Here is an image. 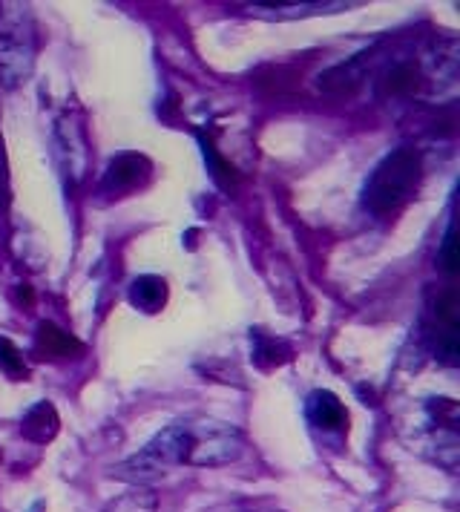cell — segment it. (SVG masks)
I'll use <instances>...</instances> for the list:
<instances>
[{"mask_svg":"<svg viewBox=\"0 0 460 512\" xmlns=\"http://www.w3.org/2000/svg\"><path fill=\"white\" fill-rule=\"evenodd\" d=\"M0 372L6 374V377H12V380H26L29 377L21 349L9 337H0Z\"/></svg>","mask_w":460,"mask_h":512,"instance_id":"obj_15","label":"cell"},{"mask_svg":"<svg viewBox=\"0 0 460 512\" xmlns=\"http://www.w3.org/2000/svg\"><path fill=\"white\" fill-rule=\"evenodd\" d=\"M199 141H202V153H205L207 170H210L213 182L222 187V190H236V185H239V176H236L233 164H230L228 159H222V156L216 153L213 141L205 139V136H199Z\"/></svg>","mask_w":460,"mask_h":512,"instance_id":"obj_14","label":"cell"},{"mask_svg":"<svg viewBox=\"0 0 460 512\" xmlns=\"http://www.w3.org/2000/svg\"><path fill=\"white\" fill-rule=\"evenodd\" d=\"M443 268H446V274H455V271H458V248H455V225H449V233H446V242H443Z\"/></svg>","mask_w":460,"mask_h":512,"instance_id":"obj_16","label":"cell"},{"mask_svg":"<svg viewBox=\"0 0 460 512\" xmlns=\"http://www.w3.org/2000/svg\"><path fill=\"white\" fill-rule=\"evenodd\" d=\"M153 164L147 156L141 153H121L115 156L113 162L107 164V173L101 179V190L104 193H113V196H121V193H130L147 182Z\"/></svg>","mask_w":460,"mask_h":512,"instance_id":"obj_5","label":"cell"},{"mask_svg":"<svg viewBox=\"0 0 460 512\" xmlns=\"http://www.w3.org/2000/svg\"><path fill=\"white\" fill-rule=\"evenodd\" d=\"M167 297H170L167 282L156 277V274H144L130 285V303L144 314H159L161 308L167 305Z\"/></svg>","mask_w":460,"mask_h":512,"instance_id":"obj_11","label":"cell"},{"mask_svg":"<svg viewBox=\"0 0 460 512\" xmlns=\"http://www.w3.org/2000/svg\"><path fill=\"white\" fill-rule=\"evenodd\" d=\"M58 429H61V415H58V409H55L49 400L35 403V406L23 415L21 432L26 441H32V443L55 441Z\"/></svg>","mask_w":460,"mask_h":512,"instance_id":"obj_8","label":"cell"},{"mask_svg":"<svg viewBox=\"0 0 460 512\" xmlns=\"http://www.w3.org/2000/svg\"><path fill=\"white\" fill-rule=\"evenodd\" d=\"M101 512H159V495L147 487H133L113 498Z\"/></svg>","mask_w":460,"mask_h":512,"instance_id":"obj_13","label":"cell"},{"mask_svg":"<svg viewBox=\"0 0 460 512\" xmlns=\"http://www.w3.org/2000/svg\"><path fill=\"white\" fill-rule=\"evenodd\" d=\"M357 3L343 0H311V3H245L248 15L253 18H268V21H294V18H311V15H331L343 12Z\"/></svg>","mask_w":460,"mask_h":512,"instance_id":"obj_6","label":"cell"},{"mask_svg":"<svg viewBox=\"0 0 460 512\" xmlns=\"http://www.w3.org/2000/svg\"><path fill=\"white\" fill-rule=\"evenodd\" d=\"M242 455V435L219 420H193L190 466H225Z\"/></svg>","mask_w":460,"mask_h":512,"instance_id":"obj_3","label":"cell"},{"mask_svg":"<svg viewBox=\"0 0 460 512\" xmlns=\"http://www.w3.org/2000/svg\"><path fill=\"white\" fill-rule=\"evenodd\" d=\"M308 418L325 432H343L348 426V412L340 403V397L331 392H314L308 397Z\"/></svg>","mask_w":460,"mask_h":512,"instance_id":"obj_10","label":"cell"},{"mask_svg":"<svg viewBox=\"0 0 460 512\" xmlns=\"http://www.w3.org/2000/svg\"><path fill=\"white\" fill-rule=\"evenodd\" d=\"M429 334L435 340L437 357L455 366L458 363V291L455 288H446L443 294H437Z\"/></svg>","mask_w":460,"mask_h":512,"instance_id":"obj_4","label":"cell"},{"mask_svg":"<svg viewBox=\"0 0 460 512\" xmlns=\"http://www.w3.org/2000/svg\"><path fill=\"white\" fill-rule=\"evenodd\" d=\"M423 159L414 147H397L374 167L363 190V205L377 216H389L403 208L420 187Z\"/></svg>","mask_w":460,"mask_h":512,"instance_id":"obj_1","label":"cell"},{"mask_svg":"<svg viewBox=\"0 0 460 512\" xmlns=\"http://www.w3.org/2000/svg\"><path fill=\"white\" fill-rule=\"evenodd\" d=\"M423 87V72L414 61H397L383 75V93L386 95H414Z\"/></svg>","mask_w":460,"mask_h":512,"instance_id":"obj_12","label":"cell"},{"mask_svg":"<svg viewBox=\"0 0 460 512\" xmlns=\"http://www.w3.org/2000/svg\"><path fill=\"white\" fill-rule=\"evenodd\" d=\"M58 144H64V156H67V173L72 179H81L84 176V167H87V136H84V127L72 118H61L58 121Z\"/></svg>","mask_w":460,"mask_h":512,"instance_id":"obj_7","label":"cell"},{"mask_svg":"<svg viewBox=\"0 0 460 512\" xmlns=\"http://www.w3.org/2000/svg\"><path fill=\"white\" fill-rule=\"evenodd\" d=\"M35 349H38L41 357L61 360V357H78L84 351V343L75 334L55 326V323H41L38 326V337H35Z\"/></svg>","mask_w":460,"mask_h":512,"instance_id":"obj_9","label":"cell"},{"mask_svg":"<svg viewBox=\"0 0 460 512\" xmlns=\"http://www.w3.org/2000/svg\"><path fill=\"white\" fill-rule=\"evenodd\" d=\"M26 6H0V81L15 87L26 81L35 61V35Z\"/></svg>","mask_w":460,"mask_h":512,"instance_id":"obj_2","label":"cell"}]
</instances>
